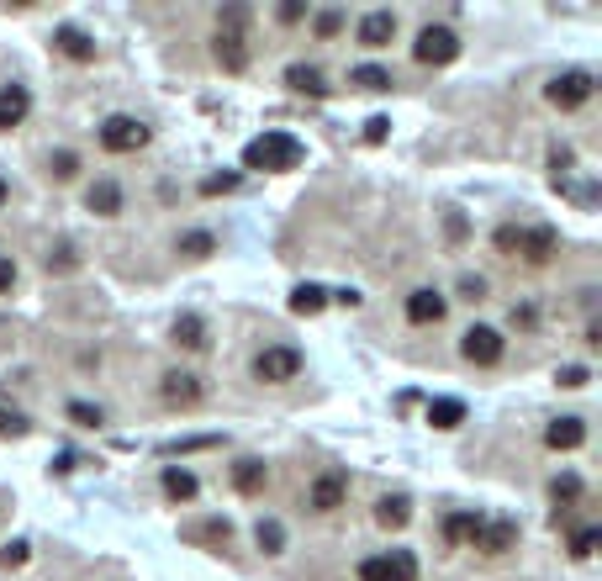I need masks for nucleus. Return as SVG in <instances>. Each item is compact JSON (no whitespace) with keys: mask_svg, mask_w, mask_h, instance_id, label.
Segmentation results:
<instances>
[{"mask_svg":"<svg viewBox=\"0 0 602 581\" xmlns=\"http://www.w3.org/2000/svg\"><path fill=\"white\" fill-rule=\"evenodd\" d=\"M550 497L560 502V508H576V502H581V476H571V471L555 476V481H550Z\"/></svg>","mask_w":602,"mask_h":581,"instance_id":"c756f323","label":"nucleus"},{"mask_svg":"<svg viewBox=\"0 0 602 581\" xmlns=\"http://www.w3.org/2000/svg\"><path fill=\"white\" fill-rule=\"evenodd\" d=\"M217 27H249V11H243V6H222Z\"/></svg>","mask_w":602,"mask_h":581,"instance_id":"37998d69","label":"nucleus"},{"mask_svg":"<svg viewBox=\"0 0 602 581\" xmlns=\"http://www.w3.org/2000/svg\"><path fill=\"white\" fill-rule=\"evenodd\" d=\"M48 270H53V275H69V270H80V254H74L69 243H59V249L48 254Z\"/></svg>","mask_w":602,"mask_h":581,"instance_id":"72a5a7b5","label":"nucleus"},{"mask_svg":"<svg viewBox=\"0 0 602 581\" xmlns=\"http://www.w3.org/2000/svg\"><path fill=\"white\" fill-rule=\"evenodd\" d=\"M85 201H90V212H96V217H117L122 212V185L117 180H96Z\"/></svg>","mask_w":602,"mask_h":581,"instance_id":"412c9836","label":"nucleus"},{"mask_svg":"<svg viewBox=\"0 0 602 581\" xmlns=\"http://www.w3.org/2000/svg\"><path fill=\"white\" fill-rule=\"evenodd\" d=\"M492 243H497L502 254H518V228H513V222H502V228H497V238H492Z\"/></svg>","mask_w":602,"mask_h":581,"instance_id":"a19ab883","label":"nucleus"},{"mask_svg":"<svg viewBox=\"0 0 602 581\" xmlns=\"http://www.w3.org/2000/svg\"><path fill=\"white\" fill-rule=\"evenodd\" d=\"M560 386H566V391H581V386H587L592 381V370L587 365H566V370H560V376H555Z\"/></svg>","mask_w":602,"mask_h":581,"instance_id":"4c0bfd02","label":"nucleus"},{"mask_svg":"<svg viewBox=\"0 0 602 581\" xmlns=\"http://www.w3.org/2000/svg\"><path fill=\"white\" fill-rule=\"evenodd\" d=\"M428 423L444 428V434H449V428H460L465 423V402L460 397H434V402H428Z\"/></svg>","mask_w":602,"mask_h":581,"instance_id":"5701e85b","label":"nucleus"},{"mask_svg":"<svg viewBox=\"0 0 602 581\" xmlns=\"http://www.w3.org/2000/svg\"><path fill=\"white\" fill-rule=\"evenodd\" d=\"M180 254H185V259H212V254H217V238H212V233H185V238H180Z\"/></svg>","mask_w":602,"mask_h":581,"instance_id":"2f4dec72","label":"nucleus"},{"mask_svg":"<svg viewBox=\"0 0 602 581\" xmlns=\"http://www.w3.org/2000/svg\"><path fill=\"white\" fill-rule=\"evenodd\" d=\"M412 59L428 64V69L455 64V59H460V37L449 32V27H423V32H418V43H412Z\"/></svg>","mask_w":602,"mask_h":581,"instance_id":"20e7f679","label":"nucleus"},{"mask_svg":"<svg viewBox=\"0 0 602 581\" xmlns=\"http://www.w3.org/2000/svg\"><path fill=\"white\" fill-rule=\"evenodd\" d=\"M27 111H32V90L27 85H0V133L22 127Z\"/></svg>","mask_w":602,"mask_h":581,"instance_id":"4468645a","label":"nucleus"},{"mask_svg":"<svg viewBox=\"0 0 602 581\" xmlns=\"http://www.w3.org/2000/svg\"><path fill=\"white\" fill-rule=\"evenodd\" d=\"M53 48H59L69 64H96V43H90L80 27H59L53 32Z\"/></svg>","mask_w":602,"mask_h":581,"instance_id":"dca6fc26","label":"nucleus"},{"mask_svg":"<svg viewBox=\"0 0 602 581\" xmlns=\"http://www.w3.org/2000/svg\"><path fill=\"white\" fill-rule=\"evenodd\" d=\"M185 539H196V545H228L233 523L228 518H206V523H196V529H185Z\"/></svg>","mask_w":602,"mask_h":581,"instance_id":"393cba45","label":"nucleus"},{"mask_svg":"<svg viewBox=\"0 0 602 581\" xmlns=\"http://www.w3.org/2000/svg\"><path fill=\"white\" fill-rule=\"evenodd\" d=\"M275 16H280L286 27H296V22H307V6H301V0H286V6H280Z\"/></svg>","mask_w":602,"mask_h":581,"instance_id":"79ce46f5","label":"nucleus"},{"mask_svg":"<svg viewBox=\"0 0 602 581\" xmlns=\"http://www.w3.org/2000/svg\"><path fill=\"white\" fill-rule=\"evenodd\" d=\"M196 492H201V481L185 471V465H169L164 471V497L169 502H196Z\"/></svg>","mask_w":602,"mask_h":581,"instance_id":"4be33fe9","label":"nucleus"},{"mask_svg":"<svg viewBox=\"0 0 602 581\" xmlns=\"http://www.w3.org/2000/svg\"><path fill=\"white\" fill-rule=\"evenodd\" d=\"M48 170H53V180H74V175H80V159H74V154H53Z\"/></svg>","mask_w":602,"mask_h":581,"instance_id":"e433bc0d","label":"nucleus"},{"mask_svg":"<svg viewBox=\"0 0 602 581\" xmlns=\"http://www.w3.org/2000/svg\"><path fill=\"white\" fill-rule=\"evenodd\" d=\"M312 27H317V37H338L344 32V11H317Z\"/></svg>","mask_w":602,"mask_h":581,"instance_id":"c9c22d12","label":"nucleus"},{"mask_svg":"<svg viewBox=\"0 0 602 581\" xmlns=\"http://www.w3.org/2000/svg\"><path fill=\"white\" fill-rule=\"evenodd\" d=\"M360 581H418V555L412 550L370 555V560H360Z\"/></svg>","mask_w":602,"mask_h":581,"instance_id":"39448f33","label":"nucleus"},{"mask_svg":"<svg viewBox=\"0 0 602 581\" xmlns=\"http://www.w3.org/2000/svg\"><path fill=\"white\" fill-rule=\"evenodd\" d=\"M513 323H518V328H534L539 312H534V307H513Z\"/></svg>","mask_w":602,"mask_h":581,"instance_id":"49530a36","label":"nucleus"},{"mask_svg":"<svg viewBox=\"0 0 602 581\" xmlns=\"http://www.w3.org/2000/svg\"><path fill=\"white\" fill-rule=\"evenodd\" d=\"M286 85L296 90V96H328L323 69H317V64H291V69H286Z\"/></svg>","mask_w":602,"mask_h":581,"instance_id":"aec40b11","label":"nucleus"},{"mask_svg":"<svg viewBox=\"0 0 602 581\" xmlns=\"http://www.w3.org/2000/svg\"><path fill=\"white\" fill-rule=\"evenodd\" d=\"M265 481H270V471H265V460H238L233 465V492L238 497H259V492H265Z\"/></svg>","mask_w":602,"mask_h":581,"instance_id":"f3484780","label":"nucleus"},{"mask_svg":"<svg viewBox=\"0 0 602 581\" xmlns=\"http://www.w3.org/2000/svg\"><path fill=\"white\" fill-rule=\"evenodd\" d=\"M460 354L470 365H502V354H507V339L497 328H470L465 339H460Z\"/></svg>","mask_w":602,"mask_h":581,"instance_id":"6e6552de","label":"nucleus"},{"mask_svg":"<svg viewBox=\"0 0 602 581\" xmlns=\"http://www.w3.org/2000/svg\"><path fill=\"white\" fill-rule=\"evenodd\" d=\"M476 523H481V513H449L444 518V539H449V545H470Z\"/></svg>","mask_w":602,"mask_h":581,"instance_id":"bb28decb","label":"nucleus"},{"mask_svg":"<svg viewBox=\"0 0 602 581\" xmlns=\"http://www.w3.org/2000/svg\"><path fill=\"white\" fill-rule=\"evenodd\" d=\"M470 550H481V555L518 550V523H513V518H481L476 534H470Z\"/></svg>","mask_w":602,"mask_h":581,"instance_id":"0eeeda50","label":"nucleus"},{"mask_svg":"<svg viewBox=\"0 0 602 581\" xmlns=\"http://www.w3.org/2000/svg\"><path fill=\"white\" fill-rule=\"evenodd\" d=\"M11 286H16V265H11V259H6V254H0V296H6Z\"/></svg>","mask_w":602,"mask_h":581,"instance_id":"a18cd8bd","label":"nucleus"},{"mask_svg":"<svg viewBox=\"0 0 602 581\" xmlns=\"http://www.w3.org/2000/svg\"><path fill=\"white\" fill-rule=\"evenodd\" d=\"M354 37H360V48H386L397 37V11H365Z\"/></svg>","mask_w":602,"mask_h":581,"instance_id":"ddd939ff","label":"nucleus"},{"mask_svg":"<svg viewBox=\"0 0 602 581\" xmlns=\"http://www.w3.org/2000/svg\"><path fill=\"white\" fill-rule=\"evenodd\" d=\"M407 518H412L407 497H381L375 502V523H381V529H407Z\"/></svg>","mask_w":602,"mask_h":581,"instance_id":"b1692460","label":"nucleus"},{"mask_svg":"<svg viewBox=\"0 0 602 581\" xmlns=\"http://www.w3.org/2000/svg\"><path fill=\"white\" fill-rule=\"evenodd\" d=\"M555 249H560V233L555 228H518V254H523V265H550L555 259Z\"/></svg>","mask_w":602,"mask_h":581,"instance_id":"f8f14e48","label":"nucleus"},{"mask_svg":"<svg viewBox=\"0 0 602 581\" xmlns=\"http://www.w3.org/2000/svg\"><path fill=\"white\" fill-rule=\"evenodd\" d=\"M386 127H391L386 117H370L365 122V143H386Z\"/></svg>","mask_w":602,"mask_h":581,"instance_id":"c03bdc74","label":"nucleus"},{"mask_svg":"<svg viewBox=\"0 0 602 581\" xmlns=\"http://www.w3.org/2000/svg\"><path fill=\"white\" fill-rule=\"evenodd\" d=\"M349 85H360V90H391L397 80H391V69H381V64H360L349 74Z\"/></svg>","mask_w":602,"mask_h":581,"instance_id":"cd10ccee","label":"nucleus"},{"mask_svg":"<svg viewBox=\"0 0 602 581\" xmlns=\"http://www.w3.org/2000/svg\"><path fill=\"white\" fill-rule=\"evenodd\" d=\"M175 344H180V349H191V354H206V349H212V339H206V323H201V317H191V312L175 317Z\"/></svg>","mask_w":602,"mask_h":581,"instance_id":"6ab92c4d","label":"nucleus"},{"mask_svg":"<svg viewBox=\"0 0 602 581\" xmlns=\"http://www.w3.org/2000/svg\"><path fill=\"white\" fill-rule=\"evenodd\" d=\"M159 397L169 407H201L206 402V381L191 376V370H169V376L159 381Z\"/></svg>","mask_w":602,"mask_h":581,"instance_id":"1a4fd4ad","label":"nucleus"},{"mask_svg":"<svg viewBox=\"0 0 602 581\" xmlns=\"http://www.w3.org/2000/svg\"><path fill=\"white\" fill-rule=\"evenodd\" d=\"M597 545H602V529H597V523H587V529L571 534V555H576V560H592Z\"/></svg>","mask_w":602,"mask_h":581,"instance_id":"7c9ffc66","label":"nucleus"},{"mask_svg":"<svg viewBox=\"0 0 602 581\" xmlns=\"http://www.w3.org/2000/svg\"><path fill=\"white\" fill-rule=\"evenodd\" d=\"M323 307H328V291H323V286H296V291H291V312H296V317H317Z\"/></svg>","mask_w":602,"mask_h":581,"instance_id":"a878e982","label":"nucleus"},{"mask_svg":"<svg viewBox=\"0 0 602 581\" xmlns=\"http://www.w3.org/2000/svg\"><path fill=\"white\" fill-rule=\"evenodd\" d=\"M301 164V143L291 133H265L243 148V170H296Z\"/></svg>","mask_w":602,"mask_h":581,"instance_id":"f257e3e1","label":"nucleus"},{"mask_svg":"<svg viewBox=\"0 0 602 581\" xmlns=\"http://www.w3.org/2000/svg\"><path fill=\"white\" fill-rule=\"evenodd\" d=\"M27 555H32V545H22V539H16V545H6V550H0V566H6V571H16V566H27Z\"/></svg>","mask_w":602,"mask_h":581,"instance_id":"58836bf2","label":"nucleus"},{"mask_svg":"<svg viewBox=\"0 0 602 581\" xmlns=\"http://www.w3.org/2000/svg\"><path fill=\"white\" fill-rule=\"evenodd\" d=\"M212 53H217V64L228 74H243V69H249V32H243V27H217Z\"/></svg>","mask_w":602,"mask_h":581,"instance_id":"9b49d317","label":"nucleus"},{"mask_svg":"<svg viewBox=\"0 0 602 581\" xmlns=\"http://www.w3.org/2000/svg\"><path fill=\"white\" fill-rule=\"evenodd\" d=\"M254 539H259V550H265V555H280V550H286V529H280V518H259Z\"/></svg>","mask_w":602,"mask_h":581,"instance_id":"c85d7f7f","label":"nucleus"},{"mask_svg":"<svg viewBox=\"0 0 602 581\" xmlns=\"http://www.w3.org/2000/svg\"><path fill=\"white\" fill-rule=\"evenodd\" d=\"M444 312H449V302H444L439 291H428V286L407 296V323H418V328H428V323H439Z\"/></svg>","mask_w":602,"mask_h":581,"instance_id":"2eb2a0df","label":"nucleus"},{"mask_svg":"<svg viewBox=\"0 0 602 581\" xmlns=\"http://www.w3.org/2000/svg\"><path fill=\"white\" fill-rule=\"evenodd\" d=\"M254 376L265 381V386H286V381H296V376H301V349H291V344H270V349H259Z\"/></svg>","mask_w":602,"mask_h":581,"instance_id":"7ed1b4c3","label":"nucleus"},{"mask_svg":"<svg viewBox=\"0 0 602 581\" xmlns=\"http://www.w3.org/2000/svg\"><path fill=\"white\" fill-rule=\"evenodd\" d=\"M592 90H597V80H592L587 69H566V74H555V80H550L544 96H550L555 111H581V106L592 101Z\"/></svg>","mask_w":602,"mask_h":581,"instance_id":"f03ea898","label":"nucleus"},{"mask_svg":"<svg viewBox=\"0 0 602 581\" xmlns=\"http://www.w3.org/2000/svg\"><path fill=\"white\" fill-rule=\"evenodd\" d=\"M148 143V127L138 117H106L101 122V148L106 154H138Z\"/></svg>","mask_w":602,"mask_h":581,"instance_id":"423d86ee","label":"nucleus"},{"mask_svg":"<svg viewBox=\"0 0 602 581\" xmlns=\"http://www.w3.org/2000/svg\"><path fill=\"white\" fill-rule=\"evenodd\" d=\"M344 497H349V476H344V471H323V476L307 486V508H312V513L344 508Z\"/></svg>","mask_w":602,"mask_h":581,"instance_id":"9d476101","label":"nucleus"},{"mask_svg":"<svg viewBox=\"0 0 602 581\" xmlns=\"http://www.w3.org/2000/svg\"><path fill=\"white\" fill-rule=\"evenodd\" d=\"M69 418L80 423V428H101V423H106V412H101V407H90V402H69Z\"/></svg>","mask_w":602,"mask_h":581,"instance_id":"f704fd0d","label":"nucleus"},{"mask_svg":"<svg viewBox=\"0 0 602 581\" xmlns=\"http://www.w3.org/2000/svg\"><path fill=\"white\" fill-rule=\"evenodd\" d=\"M460 296H465V302H486V280L481 275H465L460 280Z\"/></svg>","mask_w":602,"mask_h":581,"instance_id":"ea45409f","label":"nucleus"},{"mask_svg":"<svg viewBox=\"0 0 602 581\" xmlns=\"http://www.w3.org/2000/svg\"><path fill=\"white\" fill-rule=\"evenodd\" d=\"M544 444L550 449H581L587 444V423L581 418H555L550 428H544Z\"/></svg>","mask_w":602,"mask_h":581,"instance_id":"a211bd4d","label":"nucleus"},{"mask_svg":"<svg viewBox=\"0 0 602 581\" xmlns=\"http://www.w3.org/2000/svg\"><path fill=\"white\" fill-rule=\"evenodd\" d=\"M6 201H11V185H6V180H0V206H6Z\"/></svg>","mask_w":602,"mask_h":581,"instance_id":"de8ad7c7","label":"nucleus"},{"mask_svg":"<svg viewBox=\"0 0 602 581\" xmlns=\"http://www.w3.org/2000/svg\"><path fill=\"white\" fill-rule=\"evenodd\" d=\"M238 180H243L238 170H228V175H206V180H201V196H228V191H238Z\"/></svg>","mask_w":602,"mask_h":581,"instance_id":"473e14b6","label":"nucleus"}]
</instances>
